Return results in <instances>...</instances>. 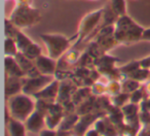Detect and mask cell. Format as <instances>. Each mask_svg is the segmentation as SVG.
<instances>
[{
	"mask_svg": "<svg viewBox=\"0 0 150 136\" xmlns=\"http://www.w3.org/2000/svg\"><path fill=\"white\" fill-rule=\"evenodd\" d=\"M144 30L127 15L119 17L114 23V37L116 41L134 42L143 37Z\"/></svg>",
	"mask_w": 150,
	"mask_h": 136,
	"instance_id": "6da1fadb",
	"label": "cell"
},
{
	"mask_svg": "<svg viewBox=\"0 0 150 136\" xmlns=\"http://www.w3.org/2000/svg\"><path fill=\"white\" fill-rule=\"evenodd\" d=\"M9 20L18 28H27L39 23L41 21V15L30 3H19L11 13Z\"/></svg>",
	"mask_w": 150,
	"mask_h": 136,
	"instance_id": "7a4b0ae2",
	"label": "cell"
},
{
	"mask_svg": "<svg viewBox=\"0 0 150 136\" xmlns=\"http://www.w3.org/2000/svg\"><path fill=\"white\" fill-rule=\"evenodd\" d=\"M103 15H104V9H100L88 13L82 18L78 26V41H81L84 37L90 35L98 27L99 23L102 22Z\"/></svg>",
	"mask_w": 150,
	"mask_h": 136,
	"instance_id": "3957f363",
	"label": "cell"
},
{
	"mask_svg": "<svg viewBox=\"0 0 150 136\" xmlns=\"http://www.w3.org/2000/svg\"><path fill=\"white\" fill-rule=\"evenodd\" d=\"M40 37L47 46L48 53L52 58L60 57L70 44V39L60 34H41Z\"/></svg>",
	"mask_w": 150,
	"mask_h": 136,
	"instance_id": "277c9868",
	"label": "cell"
},
{
	"mask_svg": "<svg viewBox=\"0 0 150 136\" xmlns=\"http://www.w3.org/2000/svg\"><path fill=\"white\" fill-rule=\"evenodd\" d=\"M33 102L28 96L19 95L11 100V108L18 119H25L33 109Z\"/></svg>",
	"mask_w": 150,
	"mask_h": 136,
	"instance_id": "5b68a950",
	"label": "cell"
},
{
	"mask_svg": "<svg viewBox=\"0 0 150 136\" xmlns=\"http://www.w3.org/2000/svg\"><path fill=\"white\" fill-rule=\"evenodd\" d=\"M48 82H50V78H48V76L33 78L32 80H30L29 82L26 84V86L24 87V91H25L26 93H28V94L36 93L41 90V88L45 87Z\"/></svg>",
	"mask_w": 150,
	"mask_h": 136,
	"instance_id": "8992f818",
	"label": "cell"
},
{
	"mask_svg": "<svg viewBox=\"0 0 150 136\" xmlns=\"http://www.w3.org/2000/svg\"><path fill=\"white\" fill-rule=\"evenodd\" d=\"M38 70L44 74H52L54 71V62L50 58H45L43 56H39L36 62Z\"/></svg>",
	"mask_w": 150,
	"mask_h": 136,
	"instance_id": "52a82bcc",
	"label": "cell"
},
{
	"mask_svg": "<svg viewBox=\"0 0 150 136\" xmlns=\"http://www.w3.org/2000/svg\"><path fill=\"white\" fill-rule=\"evenodd\" d=\"M5 67H6V71L11 75L16 76V78L23 75V69L21 68L19 63L8 56H6V58H5Z\"/></svg>",
	"mask_w": 150,
	"mask_h": 136,
	"instance_id": "ba28073f",
	"label": "cell"
},
{
	"mask_svg": "<svg viewBox=\"0 0 150 136\" xmlns=\"http://www.w3.org/2000/svg\"><path fill=\"white\" fill-rule=\"evenodd\" d=\"M110 7L116 14L118 18L127 15V2H125V0H111Z\"/></svg>",
	"mask_w": 150,
	"mask_h": 136,
	"instance_id": "9c48e42d",
	"label": "cell"
},
{
	"mask_svg": "<svg viewBox=\"0 0 150 136\" xmlns=\"http://www.w3.org/2000/svg\"><path fill=\"white\" fill-rule=\"evenodd\" d=\"M15 39H16V42H17L18 48H19V50L21 51L22 53H23L24 51H25L26 48H27L28 46H30V44L33 43V42H32L31 40L29 39V37H27V36H26L25 34L22 33L21 31L18 33L17 37H16Z\"/></svg>",
	"mask_w": 150,
	"mask_h": 136,
	"instance_id": "30bf717a",
	"label": "cell"
},
{
	"mask_svg": "<svg viewBox=\"0 0 150 136\" xmlns=\"http://www.w3.org/2000/svg\"><path fill=\"white\" fill-rule=\"evenodd\" d=\"M18 46L15 38L6 37L5 39V54L6 56H17Z\"/></svg>",
	"mask_w": 150,
	"mask_h": 136,
	"instance_id": "8fae6325",
	"label": "cell"
},
{
	"mask_svg": "<svg viewBox=\"0 0 150 136\" xmlns=\"http://www.w3.org/2000/svg\"><path fill=\"white\" fill-rule=\"evenodd\" d=\"M23 55H25L28 59H36L40 56V48L37 44L32 43L24 51Z\"/></svg>",
	"mask_w": 150,
	"mask_h": 136,
	"instance_id": "7c38bea8",
	"label": "cell"
},
{
	"mask_svg": "<svg viewBox=\"0 0 150 136\" xmlns=\"http://www.w3.org/2000/svg\"><path fill=\"white\" fill-rule=\"evenodd\" d=\"M18 27L11 21L9 19H5V33H6V37L16 38L19 33Z\"/></svg>",
	"mask_w": 150,
	"mask_h": 136,
	"instance_id": "4fadbf2b",
	"label": "cell"
},
{
	"mask_svg": "<svg viewBox=\"0 0 150 136\" xmlns=\"http://www.w3.org/2000/svg\"><path fill=\"white\" fill-rule=\"evenodd\" d=\"M57 91H58V85H57V83H54L50 86L43 89L40 93H38V96H43V98H50V96L52 97L56 95Z\"/></svg>",
	"mask_w": 150,
	"mask_h": 136,
	"instance_id": "5bb4252c",
	"label": "cell"
},
{
	"mask_svg": "<svg viewBox=\"0 0 150 136\" xmlns=\"http://www.w3.org/2000/svg\"><path fill=\"white\" fill-rule=\"evenodd\" d=\"M17 78H9L8 83L6 85V93L9 95L15 94L16 92L20 90V84L17 82Z\"/></svg>",
	"mask_w": 150,
	"mask_h": 136,
	"instance_id": "9a60e30c",
	"label": "cell"
},
{
	"mask_svg": "<svg viewBox=\"0 0 150 136\" xmlns=\"http://www.w3.org/2000/svg\"><path fill=\"white\" fill-rule=\"evenodd\" d=\"M41 122H42V120H41V117H40V115H38L37 113H35L31 117V119L29 120V126L31 128H38L41 125Z\"/></svg>",
	"mask_w": 150,
	"mask_h": 136,
	"instance_id": "2e32d148",
	"label": "cell"
},
{
	"mask_svg": "<svg viewBox=\"0 0 150 136\" xmlns=\"http://www.w3.org/2000/svg\"><path fill=\"white\" fill-rule=\"evenodd\" d=\"M143 39L146 40H150V28L149 29H145L144 30V33H143Z\"/></svg>",
	"mask_w": 150,
	"mask_h": 136,
	"instance_id": "e0dca14e",
	"label": "cell"
},
{
	"mask_svg": "<svg viewBox=\"0 0 150 136\" xmlns=\"http://www.w3.org/2000/svg\"><path fill=\"white\" fill-rule=\"evenodd\" d=\"M31 0H16V2L19 4V3H30Z\"/></svg>",
	"mask_w": 150,
	"mask_h": 136,
	"instance_id": "ac0fdd59",
	"label": "cell"
},
{
	"mask_svg": "<svg viewBox=\"0 0 150 136\" xmlns=\"http://www.w3.org/2000/svg\"><path fill=\"white\" fill-rule=\"evenodd\" d=\"M95 1H96V0H95Z\"/></svg>",
	"mask_w": 150,
	"mask_h": 136,
	"instance_id": "d6986e66",
	"label": "cell"
}]
</instances>
